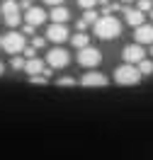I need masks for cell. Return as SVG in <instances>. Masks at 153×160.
Returning a JSON list of instances; mask_svg holds the SVG:
<instances>
[{"mask_svg":"<svg viewBox=\"0 0 153 160\" xmlns=\"http://www.w3.org/2000/svg\"><path fill=\"white\" fill-rule=\"evenodd\" d=\"M92 27H95V37L97 39H114V37L122 34V24H119V20H114L112 15L97 17V22Z\"/></svg>","mask_w":153,"mask_h":160,"instance_id":"cell-1","label":"cell"},{"mask_svg":"<svg viewBox=\"0 0 153 160\" xmlns=\"http://www.w3.org/2000/svg\"><path fill=\"white\" fill-rule=\"evenodd\" d=\"M114 80H117V85H136L141 80V73L136 70V66L124 63V66H119L114 70Z\"/></svg>","mask_w":153,"mask_h":160,"instance_id":"cell-2","label":"cell"},{"mask_svg":"<svg viewBox=\"0 0 153 160\" xmlns=\"http://www.w3.org/2000/svg\"><path fill=\"white\" fill-rule=\"evenodd\" d=\"M0 46L8 51V53L17 56V53H22V49L27 46V44H24V34H20V32H10V34H5L3 41H0Z\"/></svg>","mask_w":153,"mask_h":160,"instance_id":"cell-3","label":"cell"},{"mask_svg":"<svg viewBox=\"0 0 153 160\" xmlns=\"http://www.w3.org/2000/svg\"><path fill=\"white\" fill-rule=\"evenodd\" d=\"M68 61H71V56H68V51L61 49V46H56V49H51L49 53H46V66H49L51 70L54 68H66Z\"/></svg>","mask_w":153,"mask_h":160,"instance_id":"cell-4","label":"cell"},{"mask_svg":"<svg viewBox=\"0 0 153 160\" xmlns=\"http://www.w3.org/2000/svg\"><path fill=\"white\" fill-rule=\"evenodd\" d=\"M102 61V53L95 46H85V49L78 51V63L80 66H85V68H95V66H100Z\"/></svg>","mask_w":153,"mask_h":160,"instance_id":"cell-5","label":"cell"},{"mask_svg":"<svg viewBox=\"0 0 153 160\" xmlns=\"http://www.w3.org/2000/svg\"><path fill=\"white\" fill-rule=\"evenodd\" d=\"M3 20L8 22V27H17L22 22V12H20V5L17 2H8L5 0V5H3Z\"/></svg>","mask_w":153,"mask_h":160,"instance_id":"cell-6","label":"cell"},{"mask_svg":"<svg viewBox=\"0 0 153 160\" xmlns=\"http://www.w3.org/2000/svg\"><path fill=\"white\" fill-rule=\"evenodd\" d=\"M124 61L129 63V66H134V63H139V61H143V56H146V51H143V46H139V44H129L126 49L122 51Z\"/></svg>","mask_w":153,"mask_h":160,"instance_id":"cell-7","label":"cell"},{"mask_svg":"<svg viewBox=\"0 0 153 160\" xmlns=\"http://www.w3.org/2000/svg\"><path fill=\"white\" fill-rule=\"evenodd\" d=\"M134 39H136L139 46L153 44V24H141V27H136V29H134Z\"/></svg>","mask_w":153,"mask_h":160,"instance_id":"cell-8","label":"cell"},{"mask_svg":"<svg viewBox=\"0 0 153 160\" xmlns=\"http://www.w3.org/2000/svg\"><path fill=\"white\" fill-rule=\"evenodd\" d=\"M80 85L83 88H105L107 85V75H102V73H85L80 78Z\"/></svg>","mask_w":153,"mask_h":160,"instance_id":"cell-9","label":"cell"},{"mask_svg":"<svg viewBox=\"0 0 153 160\" xmlns=\"http://www.w3.org/2000/svg\"><path fill=\"white\" fill-rule=\"evenodd\" d=\"M46 37H49V41H54V44H63V41L68 39V29H66L63 24H51L49 32H46Z\"/></svg>","mask_w":153,"mask_h":160,"instance_id":"cell-10","label":"cell"},{"mask_svg":"<svg viewBox=\"0 0 153 160\" xmlns=\"http://www.w3.org/2000/svg\"><path fill=\"white\" fill-rule=\"evenodd\" d=\"M24 20H27V24L37 27V24H44V20H46V12L41 10V8H27V15H24Z\"/></svg>","mask_w":153,"mask_h":160,"instance_id":"cell-11","label":"cell"},{"mask_svg":"<svg viewBox=\"0 0 153 160\" xmlns=\"http://www.w3.org/2000/svg\"><path fill=\"white\" fill-rule=\"evenodd\" d=\"M124 17H126V22H129L131 27H141L146 15H143V12H139L136 8H134V10H131V8H126V10H124Z\"/></svg>","mask_w":153,"mask_h":160,"instance_id":"cell-12","label":"cell"},{"mask_svg":"<svg viewBox=\"0 0 153 160\" xmlns=\"http://www.w3.org/2000/svg\"><path fill=\"white\" fill-rule=\"evenodd\" d=\"M68 17H71V12L66 10L63 5H56V8L51 10V20H54V24H66Z\"/></svg>","mask_w":153,"mask_h":160,"instance_id":"cell-13","label":"cell"},{"mask_svg":"<svg viewBox=\"0 0 153 160\" xmlns=\"http://www.w3.org/2000/svg\"><path fill=\"white\" fill-rule=\"evenodd\" d=\"M44 68H46V66H44L39 58H29V61H24V70L29 73V78H32V75H41V73H44Z\"/></svg>","mask_w":153,"mask_h":160,"instance_id":"cell-14","label":"cell"},{"mask_svg":"<svg viewBox=\"0 0 153 160\" xmlns=\"http://www.w3.org/2000/svg\"><path fill=\"white\" fill-rule=\"evenodd\" d=\"M73 46H78V51L85 49V46H90V39H88V34L85 32H78V34H73Z\"/></svg>","mask_w":153,"mask_h":160,"instance_id":"cell-15","label":"cell"},{"mask_svg":"<svg viewBox=\"0 0 153 160\" xmlns=\"http://www.w3.org/2000/svg\"><path fill=\"white\" fill-rule=\"evenodd\" d=\"M136 66H139L136 70H139L141 75H151V73H153V61H146V58H143V61H139Z\"/></svg>","mask_w":153,"mask_h":160,"instance_id":"cell-16","label":"cell"},{"mask_svg":"<svg viewBox=\"0 0 153 160\" xmlns=\"http://www.w3.org/2000/svg\"><path fill=\"white\" fill-rule=\"evenodd\" d=\"M83 22H85V24H95V22H97V12H95V10H85Z\"/></svg>","mask_w":153,"mask_h":160,"instance_id":"cell-17","label":"cell"},{"mask_svg":"<svg viewBox=\"0 0 153 160\" xmlns=\"http://www.w3.org/2000/svg\"><path fill=\"white\" fill-rule=\"evenodd\" d=\"M139 12H151L153 10V0H139Z\"/></svg>","mask_w":153,"mask_h":160,"instance_id":"cell-18","label":"cell"},{"mask_svg":"<svg viewBox=\"0 0 153 160\" xmlns=\"http://www.w3.org/2000/svg\"><path fill=\"white\" fill-rule=\"evenodd\" d=\"M78 5H80L83 10H92V8L97 5V0H78Z\"/></svg>","mask_w":153,"mask_h":160,"instance_id":"cell-19","label":"cell"},{"mask_svg":"<svg viewBox=\"0 0 153 160\" xmlns=\"http://www.w3.org/2000/svg\"><path fill=\"white\" fill-rule=\"evenodd\" d=\"M22 53L27 56V61H29V58H37V49H34V46H24V49H22Z\"/></svg>","mask_w":153,"mask_h":160,"instance_id":"cell-20","label":"cell"},{"mask_svg":"<svg viewBox=\"0 0 153 160\" xmlns=\"http://www.w3.org/2000/svg\"><path fill=\"white\" fill-rule=\"evenodd\" d=\"M12 68H15V70H22V68H24V58H20V56H12Z\"/></svg>","mask_w":153,"mask_h":160,"instance_id":"cell-21","label":"cell"},{"mask_svg":"<svg viewBox=\"0 0 153 160\" xmlns=\"http://www.w3.org/2000/svg\"><path fill=\"white\" fill-rule=\"evenodd\" d=\"M32 46H34V49H44V46H46V39H41V37H34V39H32Z\"/></svg>","mask_w":153,"mask_h":160,"instance_id":"cell-22","label":"cell"},{"mask_svg":"<svg viewBox=\"0 0 153 160\" xmlns=\"http://www.w3.org/2000/svg\"><path fill=\"white\" fill-rule=\"evenodd\" d=\"M32 82H34V85H44V82H46V80H49V78H46V75H32Z\"/></svg>","mask_w":153,"mask_h":160,"instance_id":"cell-23","label":"cell"},{"mask_svg":"<svg viewBox=\"0 0 153 160\" xmlns=\"http://www.w3.org/2000/svg\"><path fill=\"white\" fill-rule=\"evenodd\" d=\"M59 85H63V88H71V85H75V80H73V78H61V80H59Z\"/></svg>","mask_w":153,"mask_h":160,"instance_id":"cell-24","label":"cell"},{"mask_svg":"<svg viewBox=\"0 0 153 160\" xmlns=\"http://www.w3.org/2000/svg\"><path fill=\"white\" fill-rule=\"evenodd\" d=\"M44 2H46V5H54V8H56V5H63V0H44Z\"/></svg>","mask_w":153,"mask_h":160,"instance_id":"cell-25","label":"cell"},{"mask_svg":"<svg viewBox=\"0 0 153 160\" xmlns=\"http://www.w3.org/2000/svg\"><path fill=\"white\" fill-rule=\"evenodd\" d=\"M22 32H24V34H34V27H32V24H24V29H22Z\"/></svg>","mask_w":153,"mask_h":160,"instance_id":"cell-26","label":"cell"},{"mask_svg":"<svg viewBox=\"0 0 153 160\" xmlns=\"http://www.w3.org/2000/svg\"><path fill=\"white\" fill-rule=\"evenodd\" d=\"M3 70H5V66H3V61H0V75H3Z\"/></svg>","mask_w":153,"mask_h":160,"instance_id":"cell-27","label":"cell"},{"mask_svg":"<svg viewBox=\"0 0 153 160\" xmlns=\"http://www.w3.org/2000/svg\"><path fill=\"white\" fill-rule=\"evenodd\" d=\"M22 2H32V0H22Z\"/></svg>","mask_w":153,"mask_h":160,"instance_id":"cell-28","label":"cell"},{"mask_svg":"<svg viewBox=\"0 0 153 160\" xmlns=\"http://www.w3.org/2000/svg\"><path fill=\"white\" fill-rule=\"evenodd\" d=\"M122 2H131V0H122Z\"/></svg>","mask_w":153,"mask_h":160,"instance_id":"cell-29","label":"cell"},{"mask_svg":"<svg viewBox=\"0 0 153 160\" xmlns=\"http://www.w3.org/2000/svg\"><path fill=\"white\" fill-rule=\"evenodd\" d=\"M151 20H153V10H151Z\"/></svg>","mask_w":153,"mask_h":160,"instance_id":"cell-30","label":"cell"},{"mask_svg":"<svg viewBox=\"0 0 153 160\" xmlns=\"http://www.w3.org/2000/svg\"><path fill=\"white\" fill-rule=\"evenodd\" d=\"M151 53H153V46H151Z\"/></svg>","mask_w":153,"mask_h":160,"instance_id":"cell-31","label":"cell"},{"mask_svg":"<svg viewBox=\"0 0 153 160\" xmlns=\"http://www.w3.org/2000/svg\"><path fill=\"white\" fill-rule=\"evenodd\" d=\"M0 41H3V37H0Z\"/></svg>","mask_w":153,"mask_h":160,"instance_id":"cell-32","label":"cell"}]
</instances>
